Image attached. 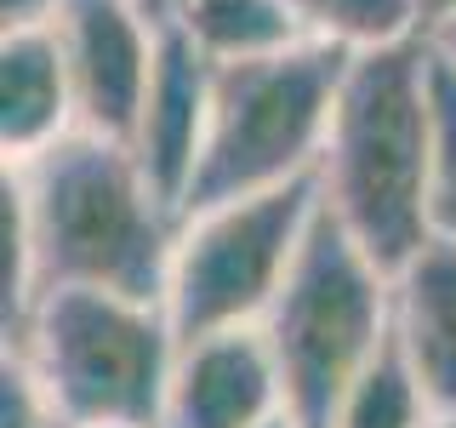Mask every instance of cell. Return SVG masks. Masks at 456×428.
Instances as JSON below:
<instances>
[{
    "label": "cell",
    "instance_id": "1",
    "mask_svg": "<svg viewBox=\"0 0 456 428\" xmlns=\"http://www.w3.org/2000/svg\"><path fill=\"white\" fill-rule=\"evenodd\" d=\"M183 211L120 137L75 132L0 166V337L46 292H120L166 303Z\"/></svg>",
    "mask_w": 456,
    "mask_h": 428
},
{
    "label": "cell",
    "instance_id": "2",
    "mask_svg": "<svg viewBox=\"0 0 456 428\" xmlns=\"http://www.w3.org/2000/svg\"><path fill=\"white\" fill-rule=\"evenodd\" d=\"M434 132L439 57L428 35L348 57L314 183H320L325 218L382 268H399L434 240L428 228Z\"/></svg>",
    "mask_w": 456,
    "mask_h": 428
},
{
    "label": "cell",
    "instance_id": "3",
    "mask_svg": "<svg viewBox=\"0 0 456 428\" xmlns=\"http://www.w3.org/2000/svg\"><path fill=\"white\" fill-rule=\"evenodd\" d=\"M177 325L166 303L120 292H46L0 337L46 389L57 417L80 423H154L160 428Z\"/></svg>",
    "mask_w": 456,
    "mask_h": 428
},
{
    "label": "cell",
    "instance_id": "4",
    "mask_svg": "<svg viewBox=\"0 0 456 428\" xmlns=\"http://www.w3.org/2000/svg\"><path fill=\"white\" fill-rule=\"evenodd\" d=\"M348 57L354 52L325 46V40H297L268 57L217 63L206 154H200L183 211L308 183L320 171Z\"/></svg>",
    "mask_w": 456,
    "mask_h": 428
},
{
    "label": "cell",
    "instance_id": "5",
    "mask_svg": "<svg viewBox=\"0 0 456 428\" xmlns=\"http://www.w3.org/2000/svg\"><path fill=\"white\" fill-rule=\"evenodd\" d=\"M263 337L285 383L291 428H331L348 383L394 337V268L354 246L320 206L291 280L263 314Z\"/></svg>",
    "mask_w": 456,
    "mask_h": 428
},
{
    "label": "cell",
    "instance_id": "6",
    "mask_svg": "<svg viewBox=\"0 0 456 428\" xmlns=\"http://www.w3.org/2000/svg\"><path fill=\"white\" fill-rule=\"evenodd\" d=\"M314 223H320V183L314 177L183 211L166 280V314L177 337L263 325V314L274 309V297L285 292L297 257L308 246Z\"/></svg>",
    "mask_w": 456,
    "mask_h": 428
},
{
    "label": "cell",
    "instance_id": "7",
    "mask_svg": "<svg viewBox=\"0 0 456 428\" xmlns=\"http://www.w3.org/2000/svg\"><path fill=\"white\" fill-rule=\"evenodd\" d=\"M52 35L69 63L80 132L126 143L142 97H149L154 57H160L154 0H63Z\"/></svg>",
    "mask_w": 456,
    "mask_h": 428
},
{
    "label": "cell",
    "instance_id": "8",
    "mask_svg": "<svg viewBox=\"0 0 456 428\" xmlns=\"http://www.w3.org/2000/svg\"><path fill=\"white\" fill-rule=\"evenodd\" d=\"M285 383L263 325L183 337L171 360L160 428H280Z\"/></svg>",
    "mask_w": 456,
    "mask_h": 428
},
{
    "label": "cell",
    "instance_id": "9",
    "mask_svg": "<svg viewBox=\"0 0 456 428\" xmlns=\"http://www.w3.org/2000/svg\"><path fill=\"white\" fill-rule=\"evenodd\" d=\"M211 80H217V63L200 57L189 40L160 18V57H154V80H149V97H142L137 120H132L126 149L142 160V171L154 177V189L177 211L194 189L200 154H206Z\"/></svg>",
    "mask_w": 456,
    "mask_h": 428
},
{
    "label": "cell",
    "instance_id": "10",
    "mask_svg": "<svg viewBox=\"0 0 456 428\" xmlns=\"http://www.w3.org/2000/svg\"><path fill=\"white\" fill-rule=\"evenodd\" d=\"M75 132V86L52 23L0 29V166H23Z\"/></svg>",
    "mask_w": 456,
    "mask_h": 428
},
{
    "label": "cell",
    "instance_id": "11",
    "mask_svg": "<svg viewBox=\"0 0 456 428\" xmlns=\"http://www.w3.org/2000/svg\"><path fill=\"white\" fill-rule=\"evenodd\" d=\"M394 342L434 411H456V246L428 240L394 268Z\"/></svg>",
    "mask_w": 456,
    "mask_h": 428
},
{
    "label": "cell",
    "instance_id": "12",
    "mask_svg": "<svg viewBox=\"0 0 456 428\" xmlns=\"http://www.w3.org/2000/svg\"><path fill=\"white\" fill-rule=\"evenodd\" d=\"M154 12L211 63H246L308 40L291 0H154Z\"/></svg>",
    "mask_w": 456,
    "mask_h": 428
},
{
    "label": "cell",
    "instance_id": "13",
    "mask_svg": "<svg viewBox=\"0 0 456 428\" xmlns=\"http://www.w3.org/2000/svg\"><path fill=\"white\" fill-rule=\"evenodd\" d=\"M428 417H434V399H428L422 377L411 371L405 349L388 337L377 360L348 383L331 428H422Z\"/></svg>",
    "mask_w": 456,
    "mask_h": 428
},
{
    "label": "cell",
    "instance_id": "14",
    "mask_svg": "<svg viewBox=\"0 0 456 428\" xmlns=\"http://www.w3.org/2000/svg\"><path fill=\"white\" fill-rule=\"evenodd\" d=\"M291 12L308 40H325V46L342 52H370V46L428 35L422 0H291Z\"/></svg>",
    "mask_w": 456,
    "mask_h": 428
},
{
    "label": "cell",
    "instance_id": "15",
    "mask_svg": "<svg viewBox=\"0 0 456 428\" xmlns=\"http://www.w3.org/2000/svg\"><path fill=\"white\" fill-rule=\"evenodd\" d=\"M439 57V52H434ZM428 228L456 246V69L439 57V132H434V189H428Z\"/></svg>",
    "mask_w": 456,
    "mask_h": 428
},
{
    "label": "cell",
    "instance_id": "16",
    "mask_svg": "<svg viewBox=\"0 0 456 428\" xmlns=\"http://www.w3.org/2000/svg\"><path fill=\"white\" fill-rule=\"evenodd\" d=\"M0 428H69L18 354H0Z\"/></svg>",
    "mask_w": 456,
    "mask_h": 428
},
{
    "label": "cell",
    "instance_id": "17",
    "mask_svg": "<svg viewBox=\"0 0 456 428\" xmlns=\"http://www.w3.org/2000/svg\"><path fill=\"white\" fill-rule=\"evenodd\" d=\"M63 0H0V29H28V23H52Z\"/></svg>",
    "mask_w": 456,
    "mask_h": 428
},
{
    "label": "cell",
    "instance_id": "18",
    "mask_svg": "<svg viewBox=\"0 0 456 428\" xmlns=\"http://www.w3.org/2000/svg\"><path fill=\"white\" fill-rule=\"evenodd\" d=\"M428 46H434V52H439V57H445V63L456 69V12H445V18L428 29Z\"/></svg>",
    "mask_w": 456,
    "mask_h": 428
},
{
    "label": "cell",
    "instance_id": "19",
    "mask_svg": "<svg viewBox=\"0 0 456 428\" xmlns=\"http://www.w3.org/2000/svg\"><path fill=\"white\" fill-rule=\"evenodd\" d=\"M445 12H456V0H422V29H434Z\"/></svg>",
    "mask_w": 456,
    "mask_h": 428
},
{
    "label": "cell",
    "instance_id": "20",
    "mask_svg": "<svg viewBox=\"0 0 456 428\" xmlns=\"http://www.w3.org/2000/svg\"><path fill=\"white\" fill-rule=\"evenodd\" d=\"M422 428H456V411H434V417H428Z\"/></svg>",
    "mask_w": 456,
    "mask_h": 428
},
{
    "label": "cell",
    "instance_id": "21",
    "mask_svg": "<svg viewBox=\"0 0 456 428\" xmlns=\"http://www.w3.org/2000/svg\"><path fill=\"white\" fill-rule=\"evenodd\" d=\"M80 428H154V423H80Z\"/></svg>",
    "mask_w": 456,
    "mask_h": 428
},
{
    "label": "cell",
    "instance_id": "22",
    "mask_svg": "<svg viewBox=\"0 0 456 428\" xmlns=\"http://www.w3.org/2000/svg\"><path fill=\"white\" fill-rule=\"evenodd\" d=\"M280 428H291V423H280Z\"/></svg>",
    "mask_w": 456,
    "mask_h": 428
}]
</instances>
